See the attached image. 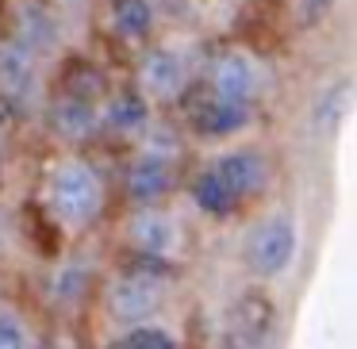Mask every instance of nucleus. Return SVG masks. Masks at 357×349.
<instances>
[{"instance_id":"5","label":"nucleus","mask_w":357,"mask_h":349,"mask_svg":"<svg viewBox=\"0 0 357 349\" xmlns=\"http://www.w3.org/2000/svg\"><path fill=\"white\" fill-rule=\"evenodd\" d=\"M127 234H131V246L139 249V254L158 257V261L169 257L173 249H177V242H181L177 223H173L169 215H162V211H150V208H139V215L131 219Z\"/></svg>"},{"instance_id":"12","label":"nucleus","mask_w":357,"mask_h":349,"mask_svg":"<svg viewBox=\"0 0 357 349\" xmlns=\"http://www.w3.org/2000/svg\"><path fill=\"white\" fill-rule=\"evenodd\" d=\"M50 123H54V131H58V134H66V139H85V134H93V131H96L100 116H96L93 100L66 93L62 100H58L54 108H50Z\"/></svg>"},{"instance_id":"7","label":"nucleus","mask_w":357,"mask_h":349,"mask_svg":"<svg viewBox=\"0 0 357 349\" xmlns=\"http://www.w3.org/2000/svg\"><path fill=\"white\" fill-rule=\"evenodd\" d=\"M219 177L227 180V188L234 192V200H250V196H257L265 185H269V165H265L261 154H254V150H234V154L219 157Z\"/></svg>"},{"instance_id":"18","label":"nucleus","mask_w":357,"mask_h":349,"mask_svg":"<svg viewBox=\"0 0 357 349\" xmlns=\"http://www.w3.org/2000/svg\"><path fill=\"white\" fill-rule=\"evenodd\" d=\"M334 8V0H303V16L307 20H319L323 12H331Z\"/></svg>"},{"instance_id":"17","label":"nucleus","mask_w":357,"mask_h":349,"mask_svg":"<svg viewBox=\"0 0 357 349\" xmlns=\"http://www.w3.org/2000/svg\"><path fill=\"white\" fill-rule=\"evenodd\" d=\"M27 326L16 315H0V349H27Z\"/></svg>"},{"instance_id":"3","label":"nucleus","mask_w":357,"mask_h":349,"mask_svg":"<svg viewBox=\"0 0 357 349\" xmlns=\"http://www.w3.org/2000/svg\"><path fill=\"white\" fill-rule=\"evenodd\" d=\"M165 300V272L162 269H139V272H127L112 284L108 295V311L119 318V323L135 326V323H146Z\"/></svg>"},{"instance_id":"1","label":"nucleus","mask_w":357,"mask_h":349,"mask_svg":"<svg viewBox=\"0 0 357 349\" xmlns=\"http://www.w3.org/2000/svg\"><path fill=\"white\" fill-rule=\"evenodd\" d=\"M100 203H104V185L89 162L70 157L54 169V177H50V208L58 211V219H66L70 226H89L100 215Z\"/></svg>"},{"instance_id":"14","label":"nucleus","mask_w":357,"mask_h":349,"mask_svg":"<svg viewBox=\"0 0 357 349\" xmlns=\"http://www.w3.org/2000/svg\"><path fill=\"white\" fill-rule=\"evenodd\" d=\"M112 24L123 39H146L154 27L150 0H112Z\"/></svg>"},{"instance_id":"11","label":"nucleus","mask_w":357,"mask_h":349,"mask_svg":"<svg viewBox=\"0 0 357 349\" xmlns=\"http://www.w3.org/2000/svg\"><path fill=\"white\" fill-rule=\"evenodd\" d=\"M0 85L8 88L12 96H35V88H39V73H35V58L27 47H16V42H8V47H0Z\"/></svg>"},{"instance_id":"13","label":"nucleus","mask_w":357,"mask_h":349,"mask_svg":"<svg viewBox=\"0 0 357 349\" xmlns=\"http://www.w3.org/2000/svg\"><path fill=\"white\" fill-rule=\"evenodd\" d=\"M192 200H196V208H200V211H208V215H215V219L231 215V211L238 208V200H234V192L227 188V180L219 177L215 165L204 169L200 177L192 180Z\"/></svg>"},{"instance_id":"4","label":"nucleus","mask_w":357,"mask_h":349,"mask_svg":"<svg viewBox=\"0 0 357 349\" xmlns=\"http://www.w3.org/2000/svg\"><path fill=\"white\" fill-rule=\"evenodd\" d=\"M273 303L257 292H246L238 303L231 307L227 318V334H223V349H261L265 338L273 334Z\"/></svg>"},{"instance_id":"16","label":"nucleus","mask_w":357,"mask_h":349,"mask_svg":"<svg viewBox=\"0 0 357 349\" xmlns=\"http://www.w3.org/2000/svg\"><path fill=\"white\" fill-rule=\"evenodd\" d=\"M108 349H177V341H173L165 330H158V326H135V330L123 334V338L112 341Z\"/></svg>"},{"instance_id":"10","label":"nucleus","mask_w":357,"mask_h":349,"mask_svg":"<svg viewBox=\"0 0 357 349\" xmlns=\"http://www.w3.org/2000/svg\"><path fill=\"white\" fill-rule=\"evenodd\" d=\"M211 81H215V93H219V96L250 104V96H254V88H257V70H254V62H250L246 54L231 50V54H223V58L215 62Z\"/></svg>"},{"instance_id":"9","label":"nucleus","mask_w":357,"mask_h":349,"mask_svg":"<svg viewBox=\"0 0 357 349\" xmlns=\"http://www.w3.org/2000/svg\"><path fill=\"white\" fill-rule=\"evenodd\" d=\"M185 81H188L185 58L173 54V50H154V54L142 62V88L154 93L158 100H173V96H181L185 93Z\"/></svg>"},{"instance_id":"8","label":"nucleus","mask_w":357,"mask_h":349,"mask_svg":"<svg viewBox=\"0 0 357 349\" xmlns=\"http://www.w3.org/2000/svg\"><path fill=\"white\" fill-rule=\"evenodd\" d=\"M192 123H196V131L211 134V139H227V134H238L250 123V104L227 100V96L211 93L204 104H196Z\"/></svg>"},{"instance_id":"2","label":"nucleus","mask_w":357,"mask_h":349,"mask_svg":"<svg viewBox=\"0 0 357 349\" xmlns=\"http://www.w3.org/2000/svg\"><path fill=\"white\" fill-rule=\"evenodd\" d=\"M296 242H300L296 219H288V215L265 219V223L254 226V234H250V242H246V265L265 280L280 277L296 257Z\"/></svg>"},{"instance_id":"6","label":"nucleus","mask_w":357,"mask_h":349,"mask_svg":"<svg viewBox=\"0 0 357 349\" xmlns=\"http://www.w3.org/2000/svg\"><path fill=\"white\" fill-rule=\"evenodd\" d=\"M169 185H173V165H169L165 154L139 157V162L131 165V173H127V196H131L135 208L158 203L165 192H169Z\"/></svg>"},{"instance_id":"15","label":"nucleus","mask_w":357,"mask_h":349,"mask_svg":"<svg viewBox=\"0 0 357 349\" xmlns=\"http://www.w3.org/2000/svg\"><path fill=\"white\" fill-rule=\"evenodd\" d=\"M112 131H139L146 123V100L139 93H116L108 100V111H104Z\"/></svg>"}]
</instances>
